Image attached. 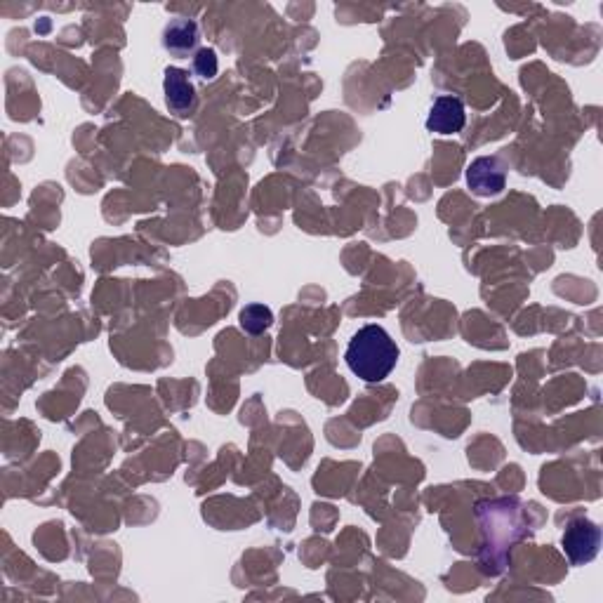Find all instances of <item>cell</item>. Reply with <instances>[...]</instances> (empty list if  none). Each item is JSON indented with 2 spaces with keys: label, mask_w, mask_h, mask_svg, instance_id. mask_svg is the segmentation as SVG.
Returning a JSON list of instances; mask_svg holds the SVG:
<instances>
[{
  "label": "cell",
  "mask_w": 603,
  "mask_h": 603,
  "mask_svg": "<svg viewBox=\"0 0 603 603\" xmlns=\"http://www.w3.org/2000/svg\"><path fill=\"white\" fill-rule=\"evenodd\" d=\"M467 184L476 196H498L505 189L507 177L498 158H476L467 170Z\"/></svg>",
  "instance_id": "obj_5"
},
{
  "label": "cell",
  "mask_w": 603,
  "mask_h": 603,
  "mask_svg": "<svg viewBox=\"0 0 603 603\" xmlns=\"http://www.w3.org/2000/svg\"><path fill=\"white\" fill-rule=\"evenodd\" d=\"M467 123V114H465V104H462L460 97L453 95H443L436 97V102L432 104V111H429L427 118V130L429 132H439V135H457L462 132Z\"/></svg>",
  "instance_id": "obj_3"
},
{
  "label": "cell",
  "mask_w": 603,
  "mask_h": 603,
  "mask_svg": "<svg viewBox=\"0 0 603 603\" xmlns=\"http://www.w3.org/2000/svg\"><path fill=\"white\" fill-rule=\"evenodd\" d=\"M351 373L363 382L377 384L387 380L399 363V347L382 326H363L351 337L344 351Z\"/></svg>",
  "instance_id": "obj_1"
},
{
  "label": "cell",
  "mask_w": 603,
  "mask_h": 603,
  "mask_svg": "<svg viewBox=\"0 0 603 603\" xmlns=\"http://www.w3.org/2000/svg\"><path fill=\"white\" fill-rule=\"evenodd\" d=\"M217 69H220V64H217L215 50H210V48L198 50V55L194 57L196 76H201V78H205V81H208V78L217 76Z\"/></svg>",
  "instance_id": "obj_8"
},
{
  "label": "cell",
  "mask_w": 603,
  "mask_h": 603,
  "mask_svg": "<svg viewBox=\"0 0 603 603\" xmlns=\"http://www.w3.org/2000/svg\"><path fill=\"white\" fill-rule=\"evenodd\" d=\"M163 45L175 55H187L198 45V24L194 19H175L165 26Z\"/></svg>",
  "instance_id": "obj_6"
},
{
  "label": "cell",
  "mask_w": 603,
  "mask_h": 603,
  "mask_svg": "<svg viewBox=\"0 0 603 603\" xmlns=\"http://www.w3.org/2000/svg\"><path fill=\"white\" fill-rule=\"evenodd\" d=\"M271 323H274V314L264 304H248L241 311V328L248 335H262L264 330L271 328Z\"/></svg>",
  "instance_id": "obj_7"
},
{
  "label": "cell",
  "mask_w": 603,
  "mask_h": 603,
  "mask_svg": "<svg viewBox=\"0 0 603 603\" xmlns=\"http://www.w3.org/2000/svg\"><path fill=\"white\" fill-rule=\"evenodd\" d=\"M561 545L568 561H571L573 566H582V563H589L599 554L601 530L589 519H575L568 523Z\"/></svg>",
  "instance_id": "obj_2"
},
{
  "label": "cell",
  "mask_w": 603,
  "mask_h": 603,
  "mask_svg": "<svg viewBox=\"0 0 603 603\" xmlns=\"http://www.w3.org/2000/svg\"><path fill=\"white\" fill-rule=\"evenodd\" d=\"M163 90H165V104L175 116H189V111L194 109L196 104V88L191 83L189 74L184 69H177V66H168L165 69V81H163Z\"/></svg>",
  "instance_id": "obj_4"
}]
</instances>
